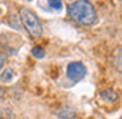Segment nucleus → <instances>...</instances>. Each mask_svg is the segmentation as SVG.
I'll list each match as a JSON object with an SVG mask.
<instances>
[{"label":"nucleus","mask_w":122,"mask_h":119,"mask_svg":"<svg viewBox=\"0 0 122 119\" xmlns=\"http://www.w3.org/2000/svg\"><path fill=\"white\" fill-rule=\"evenodd\" d=\"M20 20L24 26V29L29 32L30 36L39 38L42 35V24L39 21L38 15L29 8H21L20 9Z\"/></svg>","instance_id":"2"},{"label":"nucleus","mask_w":122,"mask_h":119,"mask_svg":"<svg viewBox=\"0 0 122 119\" xmlns=\"http://www.w3.org/2000/svg\"><path fill=\"white\" fill-rule=\"evenodd\" d=\"M98 99H100V103L104 104V106H115V104H118L119 95L113 89H102V90H100V93H98Z\"/></svg>","instance_id":"4"},{"label":"nucleus","mask_w":122,"mask_h":119,"mask_svg":"<svg viewBox=\"0 0 122 119\" xmlns=\"http://www.w3.org/2000/svg\"><path fill=\"white\" fill-rule=\"evenodd\" d=\"M48 5L51 8H54V9H60V8H62V2H48Z\"/></svg>","instance_id":"8"},{"label":"nucleus","mask_w":122,"mask_h":119,"mask_svg":"<svg viewBox=\"0 0 122 119\" xmlns=\"http://www.w3.org/2000/svg\"><path fill=\"white\" fill-rule=\"evenodd\" d=\"M112 65L115 69L122 71V47H116L112 53Z\"/></svg>","instance_id":"5"},{"label":"nucleus","mask_w":122,"mask_h":119,"mask_svg":"<svg viewBox=\"0 0 122 119\" xmlns=\"http://www.w3.org/2000/svg\"><path fill=\"white\" fill-rule=\"evenodd\" d=\"M14 77H15V72H14L12 68H5L2 72H0V82H3V83L11 82Z\"/></svg>","instance_id":"6"},{"label":"nucleus","mask_w":122,"mask_h":119,"mask_svg":"<svg viewBox=\"0 0 122 119\" xmlns=\"http://www.w3.org/2000/svg\"><path fill=\"white\" fill-rule=\"evenodd\" d=\"M32 54H33V57H36V59H42V57L45 56V51H44V48H42V47L36 45V47H33V48H32Z\"/></svg>","instance_id":"7"},{"label":"nucleus","mask_w":122,"mask_h":119,"mask_svg":"<svg viewBox=\"0 0 122 119\" xmlns=\"http://www.w3.org/2000/svg\"><path fill=\"white\" fill-rule=\"evenodd\" d=\"M68 17L80 26H92L97 21V9L87 0H77L68 5Z\"/></svg>","instance_id":"1"},{"label":"nucleus","mask_w":122,"mask_h":119,"mask_svg":"<svg viewBox=\"0 0 122 119\" xmlns=\"http://www.w3.org/2000/svg\"><path fill=\"white\" fill-rule=\"evenodd\" d=\"M86 75V66L81 62H71L66 66V77L71 82H78Z\"/></svg>","instance_id":"3"},{"label":"nucleus","mask_w":122,"mask_h":119,"mask_svg":"<svg viewBox=\"0 0 122 119\" xmlns=\"http://www.w3.org/2000/svg\"><path fill=\"white\" fill-rule=\"evenodd\" d=\"M5 63H6V54L0 51V68H3Z\"/></svg>","instance_id":"9"}]
</instances>
